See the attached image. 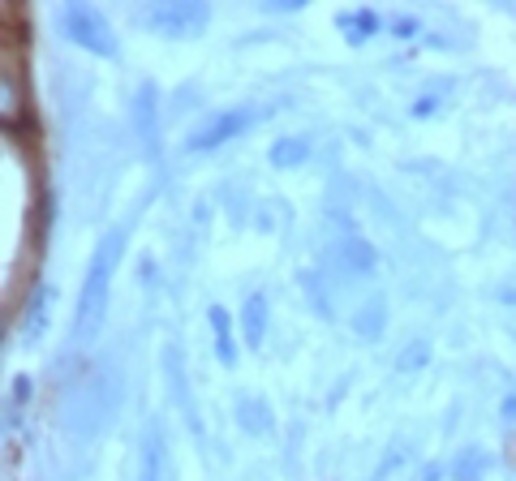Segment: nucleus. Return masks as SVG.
I'll return each instance as SVG.
<instances>
[{"label":"nucleus","mask_w":516,"mask_h":481,"mask_svg":"<svg viewBox=\"0 0 516 481\" xmlns=\"http://www.w3.org/2000/svg\"><path fill=\"white\" fill-rule=\"evenodd\" d=\"M121 254H125V228H108L99 237L91 262H86V280L78 293V314H74V340L91 344L99 327L108 318V297H112V280L121 271Z\"/></svg>","instance_id":"nucleus-1"},{"label":"nucleus","mask_w":516,"mask_h":481,"mask_svg":"<svg viewBox=\"0 0 516 481\" xmlns=\"http://www.w3.org/2000/svg\"><path fill=\"white\" fill-rule=\"evenodd\" d=\"M211 5H198V0H168V5H151L142 13V26L164 39H190L207 26Z\"/></svg>","instance_id":"nucleus-2"},{"label":"nucleus","mask_w":516,"mask_h":481,"mask_svg":"<svg viewBox=\"0 0 516 481\" xmlns=\"http://www.w3.org/2000/svg\"><path fill=\"white\" fill-rule=\"evenodd\" d=\"M61 26H65V35L74 39L78 48L95 52V56H108V61L117 56V35H112L108 18L95 5H69L61 13Z\"/></svg>","instance_id":"nucleus-3"},{"label":"nucleus","mask_w":516,"mask_h":481,"mask_svg":"<svg viewBox=\"0 0 516 481\" xmlns=\"http://www.w3.org/2000/svg\"><path fill=\"white\" fill-rule=\"evenodd\" d=\"M258 121H263V112L258 108H224V112H215L211 121L198 125L194 134L185 138V147L190 151H215V147H224V142L241 138L246 129H254Z\"/></svg>","instance_id":"nucleus-4"},{"label":"nucleus","mask_w":516,"mask_h":481,"mask_svg":"<svg viewBox=\"0 0 516 481\" xmlns=\"http://www.w3.org/2000/svg\"><path fill=\"white\" fill-rule=\"evenodd\" d=\"M160 95H155V82H142L134 95V129L147 151H160Z\"/></svg>","instance_id":"nucleus-5"},{"label":"nucleus","mask_w":516,"mask_h":481,"mask_svg":"<svg viewBox=\"0 0 516 481\" xmlns=\"http://www.w3.org/2000/svg\"><path fill=\"white\" fill-rule=\"evenodd\" d=\"M207 323H211V335H215V357L224 366H237V340H233V314L224 305H211L207 310Z\"/></svg>","instance_id":"nucleus-6"},{"label":"nucleus","mask_w":516,"mask_h":481,"mask_svg":"<svg viewBox=\"0 0 516 481\" xmlns=\"http://www.w3.org/2000/svg\"><path fill=\"white\" fill-rule=\"evenodd\" d=\"M263 335H267V297L250 293L246 305H241V340H246V348H258Z\"/></svg>","instance_id":"nucleus-7"},{"label":"nucleus","mask_w":516,"mask_h":481,"mask_svg":"<svg viewBox=\"0 0 516 481\" xmlns=\"http://www.w3.org/2000/svg\"><path fill=\"white\" fill-rule=\"evenodd\" d=\"M336 26H340V35L349 39V43H366V39L379 35L383 18H379L375 9H349V13H340V18H336Z\"/></svg>","instance_id":"nucleus-8"},{"label":"nucleus","mask_w":516,"mask_h":481,"mask_svg":"<svg viewBox=\"0 0 516 481\" xmlns=\"http://www.w3.org/2000/svg\"><path fill=\"white\" fill-rule=\"evenodd\" d=\"M336 258H340V267L349 271V275H362V271L375 267V250H370L366 241H357V237L340 241V245H336Z\"/></svg>","instance_id":"nucleus-9"},{"label":"nucleus","mask_w":516,"mask_h":481,"mask_svg":"<svg viewBox=\"0 0 516 481\" xmlns=\"http://www.w3.org/2000/svg\"><path fill=\"white\" fill-rule=\"evenodd\" d=\"M237 417H241V430H246V434H271V408H267V400H254V396L237 400Z\"/></svg>","instance_id":"nucleus-10"},{"label":"nucleus","mask_w":516,"mask_h":481,"mask_svg":"<svg viewBox=\"0 0 516 481\" xmlns=\"http://www.w3.org/2000/svg\"><path fill=\"white\" fill-rule=\"evenodd\" d=\"M267 159H271V168H297L310 159V142L306 138H280V142H271Z\"/></svg>","instance_id":"nucleus-11"},{"label":"nucleus","mask_w":516,"mask_h":481,"mask_svg":"<svg viewBox=\"0 0 516 481\" xmlns=\"http://www.w3.org/2000/svg\"><path fill=\"white\" fill-rule=\"evenodd\" d=\"M48 284H39L35 293H31V301H26V323H22V335L26 340H39V331H43V323H48Z\"/></svg>","instance_id":"nucleus-12"},{"label":"nucleus","mask_w":516,"mask_h":481,"mask_svg":"<svg viewBox=\"0 0 516 481\" xmlns=\"http://www.w3.org/2000/svg\"><path fill=\"white\" fill-rule=\"evenodd\" d=\"M405 469H409V451L392 447V451H387V456H383V464H379L375 481H405Z\"/></svg>","instance_id":"nucleus-13"},{"label":"nucleus","mask_w":516,"mask_h":481,"mask_svg":"<svg viewBox=\"0 0 516 481\" xmlns=\"http://www.w3.org/2000/svg\"><path fill=\"white\" fill-rule=\"evenodd\" d=\"M138 481H160V434H147V447H142V473Z\"/></svg>","instance_id":"nucleus-14"},{"label":"nucleus","mask_w":516,"mask_h":481,"mask_svg":"<svg viewBox=\"0 0 516 481\" xmlns=\"http://www.w3.org/2000/svg\"><path fill=\"white\" fill-rule=\"evenodd\" d=\"M392 35L396 39H413V35H422V22L409 18V13H400V18H392Z\"/></svg>","instance_id":"nucleus-15"},{"label":"nucleus","mask_w":516,"mask_h":481,"mask_svg":"<svg viewBox=\"0 0 516 481\" xmlns=\"http://www.w3.org/2000/svg\"><path fill=\"white\" fill-rule=\"evenodd\" d=\"M435 108H439V99H435V95H422L418 104H413V116H418V121H422V116H430Z\"/></svg>","instance_id":"nucleus-16"},{"label":"nucleus","mask_w":516,"mask_h":481,"mask_svg":"<svg viewBox=\"0 0 516 481\" xmlns=\"http://www.w3.org/2000/svg\"><path fill=\"white\" fill-rule=\"evenodd\" d=\"M31 396V378H13V404H26Z\"/></svg>","instance_id":"nucleus-17"},{"label":"nucleus","mask_w":516,"mask_h":481,"mask_svg":"<svg viewBox=\"0 0 516 481\" xmlns=\"http://www.w3.org/2000/svg\"><path fill=\"white\" fill-rule=\"evenodd\" d=\"M499 413H504L508 421H516V396H508L504 404H499Z\"/></svg>","instance_id":"nucleus-18"},{"label":"nucleus","mask_w":516,"mask_h":481,"mask_svg":"<svg viewBox=\"0 0 516 481\" xmlns=\"http://www.w3.org/2000/svg\"><path fill=\"white\" fill-rule=\"evenodd\" d=\"M422 481H439V469H426V473H422Z\"/></svg>","instance_id":"nucleus-19"}]
</instances>
